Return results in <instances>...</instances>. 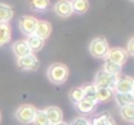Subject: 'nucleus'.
<instances>
[{
    "mask_svg": "<svg viewBox=\"0 0 134 125\" xmlns=\"http://www.w3.org/2000/svg\"><path fill=\"white\" fill-rule=\"evenodd\" d=\"M46 76L52 84L61 85L69 76V69H68L66 65L64 63H52L46 70Z\"/></svg>",
    "mask_w": 134,
    "mask_h": 125,
    "instance_id": "1",
    "label": "nucleus"
},
{
    "mask_svg": "<svg viewBox=\"0 0 134 125\" xmlns=\"http://www.w3.org/2000/svg\"><path fill=\"white\" fill-rule=\"evenodd\" d=\"M108 49H110V46H108L107 39L101 38V36L92 39L91 43H90V53L94 58L105 59V56H107V53H108Z\"/></svg>",
    "mask_w": 134,
    "mask_h": 125,
    "instance_id": "2",
    "label": "nucleus"
},
{
    "mask_svg": "<svg viewBox=\"0 0 134 125\" xmlns=\"http://www.w3.org/2000/svg\"><path fill=\"white\" fill-rule=\"evenodd\" d=\"M36 111H38V109L35 108V105H30V104L20 105V106L16 109V112H15V118L18 119L20 124H23V125L32 124L33 118H35Z\"/></svg>",
    "mask_w": 134,
    "mask_h": 125,
    "instance_id": "3",
    "label": "nucleus"
},
{
    "mask_svg": "<svg viewBox=\"0 0 134 125\" xmlns=\"http://www.w3.org/2000/svg\"><path fill=\"white\" fill-rule=\"evenodd\" d=\"M113 91L115 93H133L134 79L128 75H117Z\"/></svg>",
    "mask_w": 134,
    "mask_h": 125,
    "instance_id": "4",
    "label": "nucleus"
},
{
    "mask_svg": "<svg viewBox=\"0 0 134 125\" xmlns=\"http://www.w3.org/2000/svg\"><path fill=\"white\" fill-rule=\"evenodd\" d=\"M36 23H38V19L33 17L30 15H25L19 19V29L23 35L26 36H30L35 33V29H36Z\"/></svg>",
    "mask_w": 134,
    "mask_h": 125,
    "instance_id": "5",
    "label": "nucleus"
},
{
    "mask_svg": "<svg viewBox=\"0 0 134 125\" xmlns=\"http://www.w3.org/2000/svg\"><path fill=\"white\" fill-rule=\"evenodd\" d=\"M39 59L35 56V53H29V55L23 56V58L18 59V66L22 70H30V72H35L39 68Z\"/></svg>",
    "mask_w": 134,
    "mask_h": 125,
    "instance_id": "6",
    "label": "nucleus"
},
{
    "mask_svg": "<svg viewBox=\"0 0 134 125\" xmlns=\"http://www.w3.org/2000/svg\"><path fill=\"white\" fill-rule=\"evenodd\" d=\"M114 84H115V76L110 75V73L104 72V70H98L95 75V79H94V85L97 88H114Z\"/></svg>",
    "mask_w": 134,
    "mask_h": 125,
    "instance_id": "7",
    "label": "nucleus"
},
{
    "mask_svg": "<svg viewBox=\"0 0 134 125\" xmlns=\"http://www.w3.org/2000/svg\"><path fill=\"white\" fill-rule=\"evenodd\" d=\"M127 58H128V55H127V52H125V49H121V47H110L107 56H105L107 61L114 62V63H117V65H121V66L125 63Z\"/></svg>",
    "mask_w": 134,
    "mask_h": 125,
    "instance_id": "8",
    "label": "nucleus"
},
{
    "mask_svg": "<svg viewBox=\"0 0 134 125\" xmlns=\"http://www.w3.org/2000/svg\"><path fill=\"white\" fill-rule=\"evenodd\" d=\"M53 12L58 17L66 19L72 15V6H71V0H58L53 4Z\"/></svg>",
    "mask_w": 134,
    "mask_h": 125,
    "instance_id": "9",
    "label": "nucleus"
},
{
    "mask_svg": "<svg viewBox=\"0 0 134 125\" xmlns=\"http://www.w3.org/2000/svg\"><path fill=\"white\" fill-rule=\"evenodd\" d=\"M97 104H98V102L91 101V99H88V98H82L78 104H75V108L79 114H82V115H90V114H92L94 111H95Z\"/></svg>",
    "mask_w": 134,
    "mask_h": 125,
    "instance_id": "10",
    "label": "nucleus"
},
{
    "mask_svg": "<svg viewBox=\"0 0 134 125\" xmlns=\"http://www.w3.org/2000/svg\"><path fill=\"white\" fill-rule=\"evenodd\" d=\"M51 32H52V25L49 23V22L46 20H38V23H36V29H35V33L33 35H36L38 38L41 39H48L51 35Z\"/></svg>",
    "mask_w": 134,
    "mask_h": 125,
    "instance_id": "11",
    "label": "nucleus"
},
{
    "mask_svg": "<svg viewBox=\"0 0 134 125\" xmlns=\"http://www.w3.org/2000/svg\"><path fill=\"white\" fill-rule=\"evenodd\" d=\"M43 111H45V114H46L48 121H49L51 125L62 122V119H64V114H62L61 108H58V106H48L46 109H43Z\"/></svg>",
    "mask_w": 134,
    "mask_h": 125,
    "instance_id": "12",
    "label": "nucleus"
},
{
    "mask_svg": "<svg viewBox=\"0 0 134 125\" xmlns=\"http://www.w3.org/2000/svg\"><path fill=\"white\" fill-rule=\"evenodd\" d=\"M12 52L18 59L23 58V56L29 55V53H32L30 49H29V46H27V43H26V40H16L15 43L12 45Z\"/></svg>",
    "mask_w": 134,
    "mask_h": 125,
    "instance_id": "13",
    "label": "nucleus"
},
{
    "mask_svg": "<svg viewBox=\"0 0 134 125\" xmlns=\"http://www.w3.org/2000/svg\"><path fill=\"white\" fill-rule=\"evenodd\" d=\"M13 15H15V10L12 6L6 3H0V23H9L13 19Z\"/></svg>",
    "mask_w": 134,
    "mask_h": 125,
    "instance_id": "14",
    "label": "nucleus"
},
{
    "mask_svg": "<svg viewBox=\"0 0 134 125\" xmlns=\"http://www.w3.org/2000/svg\"><path fill=\"white\" fill-rule=\"evenodd\" d=\"M26 43H27V46H29L30 52L33 53V52H39V50L43 47L45 40H43V39H41V38H38L36 35H30V36H27Z\"/></svg>",
    "mask_w": 134,
    "mask_h": 125,
    "instance_id": "15",
    "label": "nucleus"
},
{
    "mask_svg": "<svg viewBox=\"0 0 134 125\" xmlns=\"http://www.w3.org/2000/svg\"><path fill=\"white\" fill-rule=\"evenodd\" d=\"M12 39V29L9 23H0V46L7 45Z\"/></svg>",
    "mask_w": 134,
    "mask_h": 125,
    "instance_id": "16",
    "label": "nucleus"
},
{
    "mask_svg": "<svg viewBox=\"0 0 134 125\" xmlns=\"http://www.w3.org/2000/svg\"><path fill=\"white\" fill-rule=\"evenodd\" d=\"M71 6H72V12L76 15H84L90 9L88 0H71Z\"/></svg>",
    "mask_w": 134,
    "mask_h": 125,
    "instance_id": "17",
    "label": "nucleus"
},
{
    "mask_svg": "<svg viewBox=\"0 0 134 125\" xmlns=\"http://www.w3.org/2000/svg\"><path fill=\"white\" fill-rule=\"evenodd\" d=\"M114 99H115V104L120 105L121 108L134 104L133 93H115V92H114Z\"/></svg>",
    "mask_w": 134,
    "mask_h": 125,
    "instance_id": "18",
    "label": "nucleus"
},
{
    "mask_svg": "<svg viewBox=\"0 0 134 125\" xmlns=\"http://www.w3.org/2000/svg\"><path fill=\"white\" fill-rule=\"evenodd\" d=\"M27 4L32 10L36 12H45L51 7V0H27Z\"/></svg>",
    "mask_w": 134,
    "mask_h": 125,
    "instance_id": "19",
    "label": "nucleus"
},
{
    "mask_svg": "<svg viewBox=\"0 0 134 125\" xmlns=\"http://www.w3.org/2000/svg\"><path fill=\"white\" fill-rule=\"evenodd\" d=\"M121 68H122L121 65H117V63H114V62L107 61V59H105L104 65H102V70L107 72V73H110V75H114V76H117V75L121 73Z\"/></svg>",
    "mask_w": 134,
    "mask_h": 125,
    "instance_id": "20",
    "label": "nucleus"
},
{
    "mask_svg": "<svg viewBox=\"0 0 134 125\" xmlns=\"http://www.w3.org/2000/svg\"><path fill=\"white\" fill-rule=\"evenodd\" d=\"M91 125H117L113 116H110L108 114H101V115L95 116L91 122Z\"/></svg>",
    "mask_w": 134,
    "mask_h": 125,
    "instance_id": "21",
    "label": "nucleus"
},
{
    "mask_svg": "<svg viewBox=\"0 0 134 125\" xmlns=\"http://www.w3.org/2000/svg\"><path fill=\"white\" fill-rule=\"evenodd\" d=\"M114 95L111 88H97V102H107Z\"/></svg>",
    "mask_w": 134,
    "mask_h": 125,
    "instance_id": "22",
    "label": "nucleus"
},
{
    "mask_svg": "<svg viewBox=\"0 0 134 125\" xmlns=\"http://www.w3.org/2000/svg\"><path fill=\"white\" fill-rule=\"evenodd\" d=\"M121 118L128 124L134 122V105H127L121 108Z\"/></svg>",
    "mask_w": 134,
    "mask_h": 125,
    "instance_id": "23",
    "label": "nucleus"
},
{
    "mask_svg": "<svg viewBox=\"0 0 134 125\" xmlns=\"http://www.w3.org/2000/svg\"><path fill=\"white\" fill-rule=\"evenodd\" d=\"M82 98H84V88L82 86L72 88V89L69 91V99H71L72 104H78Z\"/></svg>",
    "mask_w": 134,
    "mask_h": 125,
    "instance_id": "24",
    "label": "nucleus"
},
{
    "mask_svg": "<svg viewBox=\"0 0 134 125\" xmlns=\"http://www.w3.org/2000/svg\"><path fill=\"white\" fill-rule=\"evenodd\" d=\"M33 125H51L49 121H48V116L46 114H45L43 109H38L35 114V118H33L32 121Z\"/></svg>",
    "mask_w": 134,
    "mask_h": 125,
    "instance_id": "25",
    "label": "nucleus"
},
{
    "mask_svg": "<svg viewBox=\"0 0 134 125\" xmlns=\"http://www.w3.org/2000/svg\"><path fill=\"white\" fill-rule=\"evenodd\" d=\"M84 88V98H88L91 101H95L97 102V86L94 84L87 85V86H82Z\"/></svg>",
    "mask_w": 134,
    "mask_h": 125,
    "instance_id": "26",
    "label": "nucleus"
},
{
    "mask_svg": "<svg viewBox=\"0 0 134 125\" xmlns=\"http://www.w3.org/2000/svg\"><path fill=\"white\" fill-rule=\"evenodd\" d=\"M68 125H91V121H88L84 116H78V118L72 119L71 124H68Z\"/></svg>",
    "mask_w": 134,
    "mask_h": 125,
    "instance_id": "27",
    "label": "nucleus"
},
{
    "mask_svg": "<svg viewBox=\"0 0 134 125\" xmlns=\"http://www.w3.org/2000/svg\"><path fill=\"white\" fill-rule=\"evenodd\" d=\"M127 55L128 56H134V38H131L130 40H128V43H127Z\"/></svg>",
    "mask_w": 134,
    "mask_h": 125,
    "instance_id": "28",
    "label": "nucleus"
},
{
    "mask_svg": "<svg viewBox=\"0 0 134 125\" xmlns=\"http://www.w3.org/2000/svg\"><path fill=\"white\" fill-rule=\"evenodd\" d=\"M55 125H68V124H66V122L62 121V122H58V124H55Z\"/></svg>",
    "mask_w": 134,
    "mask_h": 125,
    "instance_id": "29",
    "label": "nucleus"
},
{
    "mask_svg": "<svg viewBox=\"0 0 134 125\" xmlns=\"http://www.w3.org/2000/svg\"><path fill=\"white\" fill-rule=\"evenodd\" d=\"M0 121H2V112H0Z\"/></svg>",
    "mask_w": 134,
    "mask_h": 125,
    "instance_id": "30",
    "label": "nucleus"
},
{
    "mask_svg": "<svg viewBox=\"0 0 134 125\" xmlns=\"http://www.w3.org/2000/svg\"><path fill=\"white\" fill-rule=\"evenodd\" d=\"M128 2H133V0H128Z\"/></svg>",
    "mask_w": 134,
    "mask_h": 125,
    "instance_id": "31",
    "label": "nucleus"
}]
</instances>
